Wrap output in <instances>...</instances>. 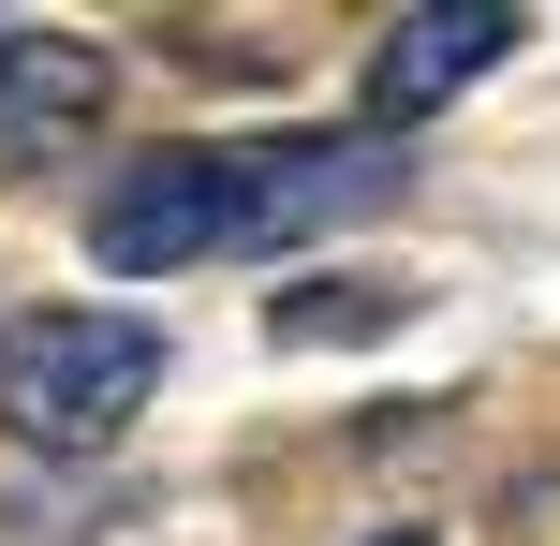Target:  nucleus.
<instances>
[{
    "label": "nucleus",
    "mask_w": 560,
    "mask_h": 546,
    "mask_svg": "<svg viewBox=\"0 0 560 546\" xmlns=\"http://www.w3.org/2000/svg\"><path fill=\"white\" fill-rule=\"evenodd\" d=\"M398 207L384 133H236V148H148L89 193V266L104 281H177L222 252H295L325 222Z\"/></svg>",
    "instance_id": "f257e3e1"
},
{
    "label": "nucleus",
    "mask_w": 560,
    "mask_h": 546,
    "mask_svg": "<svg viewBox=\"0 0 560 546\" xmlns=\"http://www.w3.org/2000/svg\"><path fill=\"white\" fill-rule=\"evenodd\" d=\"M163 384V340L133 311H15L0 325V429L45 443V458H89L118 443Z\"/></svg>",
    "instance_id": "f03ea898"
},
{
    "label": "nucleus",
    "mask_w": 560,
    "mask_h": 546,
    "mask_svg": "<svg viewBox=\"0 0 560 546\" xmlns=\"http://www.w3.org/2000/svg\"><path fill=\"white\" fill-rule=\"evenodd\" d=\"M516 45V0H428V15H384V45H369V133H398V118L457 104L472 74H502Z\"/></svg>",
    "instance_id": "7ed1b4c3"
},
{
    "label": "nucleus",
    "mask_w": 560,
    "mask_h": 546,
    "mask_svg": "<svg viewBox=\"0 0 560 546\" xmlns=\"http://www.w3.org/2000/svg\"><path fill=\"white\" fill-rule=\"evenodd\" d=\"M118 59L89 45V30H45V15H0V163H45V148H74L89 118H104Z\"/></svg>",
    "instance_id": "20e7f679"
},
{
    "label": "nucleus",
    "mask_w": 560,
    "mask_h": 546,
    "mask_svg": "<svg viewBox=\"0 0 560 546\" xmlns=\"http://www.w3.org/2000/svg\"><path fill=\"white\" fill-rule=\"evenodd\" d=\"M398 311H413V295H280V340H369V325H398Z\"/></svg>",
    "instance_id": "39448f33"
},
{
    "label": "nucleus",
    "mask_w": 560,
    "mask_h": 546,
    "mask_svg": "<svg viewBox=\"0 0 560 546\" xmlns=\"http://www.w3.org/2000/svg\"><path fill=\"white\" fill-rule=\"evenodd\" d=\"M369 546H428V532H369Z\"/></svg>",
    "instance_id": "423d86ee"
}]
</instances>
